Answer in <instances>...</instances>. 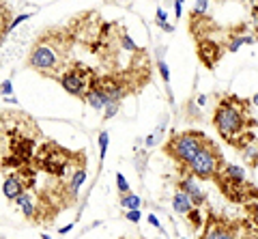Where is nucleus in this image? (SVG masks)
Listing matches in <instances>:
<instances>
[{
  "label": "nucleus",
  "instance_id": "1",
  "mask_svg": "<svg viewBox=\"0 0 258 239\" xmlns=\"http://www.w3.org/2000/svg\"><path fill=\"white\" fill-rule=\"evenodd\" d=\"M76 45L78 43L67 24L52 26L43 30L41 35H37V39L32 41L26 56V67L47 80L58 82V78L76 63Z\"/></svg>",
  "mask_w": 258,
  "mask_h": 239
},
{
  "label": "nucleus",
  "instance_id": "2",
  "mask_svg": "<svg viewBox=\"0 0 258 239\" xmlns=\"http://www.w3.org/2000/svg\"><path fill=\"white\" fill-rule=\"evenodd\" d=\"M43 138L41 127L24 110H0V157L15 155L24 164H32L37 142Z\"/></svg>",
  "mask_w": 258,
  "mask_h": 239
},
{
  "label": "nucleus",
  "instance_id": "3",
  "mask_svg": "<svg viewBox=\"0 0 258 239\" xmlns=\"http://www.w3.org/2000/svg\"><path fill=\"white\" fill-rule=\"evenodd\" d=\"M213 125L217 134L235 149H243L254 140L252 134V114H249V101L235 97V95H224L217 101L213 112Z\"/></svg>",
  "mask_w": 258,
  "mask_h": 239
},
{
  "label": "nucleus",
  "instance_id": "4",
  "mask_svg": "<svg viewBox=\"0 0 258 239\" xmlns=\"http://www.w3.org/2000/svg\"><path fill=\"white\" fill-rule=\"evenodd\" d=\"M86 162H88V157L84 149L71 151V149L60 147L54 140H43L35 153L32 166L39 172H45L47 177L69 179L76 170L86 168Z\"/></svg>",
  "mask_w": 258,
  "mask_h": 239
},
{
  "label": "nucleus",
  "instance_id": "5",
  "mask_svg": "<svg viewBox=\"0 0 258 239\" xmlns=\"http://www.w3.org/2000/svg\"><path fill=\"white\" fill-rule=\"evenodd\" d=\"M209 142V136L203 132L189 130V132H174L164 145V153L168 157H172L179 168H187L191 164V159L196 157L200 151L205 149Z\"/></svg>",
  "mask_w": 258,
  "mask_h": 239
},
{
  "label": "nucleus",
  "instance_id": "6",
  "mask_svg": "<svg viewBox=\"0 0 258 239\" xmlns=\"http://www.w3.org/2000/svg\"><path fill=\"white\" fill-rule=\"evenodd\" d=\"M213 181L217 183L220 192L232 203H243V201H247V196L254 192V186L247 183L245 170L237 164H224Z\"/></svg>",
  "mask_w": 258,
  "mask_h": 239
},
{
  "label": "nucleus",
  "instance_id": "7",
  "mask_svg": "<svg viewBox=\"0 0 258 239\" xmlns=\"http://www.w3.org/2000/svg\"><path fill=\"white\" fill-rule=\"evenodd\" d=\"M99 78H101V74H99V71H97L95 67H88V65H84V63L76 61L74 65H71V67L58 78V84H60L69 95H74V97H78V99L84 101L86 95L91 93V89H93L97 82H99Z\"/></svg>",
  "mask_w": 258,
  "mask_h": 239
},
{
  "label": "nucleus",
  "instance_id": "8",
  "mask_svg": "<svg viewBox=\"0 0 258 239\" xmlns=\"http://www.w3.org/2000/svg\"><path fill=\"white\" fill-rule=\"evenodd\" d=\"M200 239H256L254 230L249 224L241 220H226L215 213H209L205 220Z\"/></svg>",
  "mask_w": 258,
  "mask_h": 239
},
{
  "label": "nucleus",
  "instance_id": "9",
  "mask_svg": "<svg viewBox=\"0 0 258 239\" xmlns=\"http://www.w3.org/2000/svg\"><path fill=\"white\" fill-rule=\"evenodd\" d=\"M224 164L226 162H224V155H222L220 147H217L215 142L209 138L205 149L191 159V164L187 166V168H179V170H187L198 181H209V179H215L217 177V172L222 170Z\"/></svg>",
  "mask_w": 258,
  "mask_h": 239
},
{
  "label": "nucleus",
  "instance_id": "10",
  "mask_svg": "<svg viewBox=\"0 0 258 239\" xmlns=\"http://www.w3.org/2000/svg\"><path fill=\"white\" fill-rule=\"evenodd\" d=\"M103 22L99 13L95 11H88V13H82V15H76L74 20L67 22V28L71 30V35H74L76 43L86 47L88 52L93 50V45L97 43V39L101 35V28H103Z\"/></svg>",
  "mask_w": 258,
  "mask_h": 239
},
{
  "label": "nucleus",
  "instance_id": "11",
  "mask_svg": "<svg viewBox=\"0 0 258 239\" xmlns=\"http://www.w3.org/2000/svg\"><path fill=\"white\" fill-rule=\"evenodd\" d=\"M37 174H39V170L32 164L22 166V168L13 170V172H7L5 181H3V194H5V198L9 203H18V198L22 194H26L28 190L37 188Z\"/></svg>",
  "mask_w": 258,
  "mask_h": 239
},
{
  "label": "nucleus",
  "instance_id": "12",
  "mask_svg": "<svg viewBox=\"0 0 258 239\" xmlns=\"http://www.w3.org/2000/svg\"><path fill=\"white\" fill-rule=\"evenodd\" d=\"M179 172H181V179H179V186H176V188H179L181 192L187 194L196 207L205 205V203H207V194H205V190L200 188L198 179L194 177V174H189L187 170H179Z\"/></svg>",
  "mask_w": 258,
  "mask_h": 239
},
{
  "label": "nucleus",
  "instance_id": "13",
  "mask_svg": "<svg viewBox=\"0 0 258 239\" xmlns=\"http://www.w3.org/2000/svg\"><path fill=\"white\" fill-rule=\"evenodd\" d=\"M172 209H174V213H179V216L187 218L194 209H198V207L194 205V201H191V198H189L187 194H185V192H181V190H176L174 196H172Z\"/></svg>",
  "mask_w": 258,
  "mask_h": 239
},
{
  "label": "nucleus",
  "instance_id": "14",
  "mask_svg": "<svg viewBox=\"0 0 258 239\" xmlns=\"http://www.w3.org/2000/svg\"><path fill=\"white\" fill-rule=\"evenodd\" d=\"M86 168H80V170H76L71 177L67 179V190H69V194L76 198L78 201V194H80V188L84 186V181H86Z\"/></svg>",
  "mask_w": 258,
  "mask_h": 239
},
{
  "label": "nucleus",
  "instance_id": "15",
  "mask_svg": "<svg viewBox=\"0 0 258 239\" xmlns=\"http://www.w3.org/2000/svg\"><path fill=\"white\" fill-rule=\"evenodd\" d=\"M241 155H243L245 164H249L252 168H256V166H258V142L252 140L249 145H245L243 149H241Z\"/></svg>",
  "mask_w": 258,
  "mask_h": 239
},
{
  "label": "nucleus",
  "instance_id": "16",
  "mask_svg": "<svg viewBox=\"0 0 258 239\" xmlns=\"http://www.w3.org/2000/svg\"><path fill=\"white\" fill-rule=\"evenodd\" d=\"M256 37L254 35H241V33H232V39L228 43V52H237L241 45H247V43H254Z\"/></svg>",
  "mask_w": 258,
  "mask_h": 239
},
{
  "label": "nucleus",
  "instance_id": "17",
  "mask_svg": "<svg viewBox=\"0 0 258 239\" xmlns=\"http://www.w3.org/2000/svg\"><path fill=\"white\" fill-rule=\"evenodd\" d=\"M120 205L125 207L127 211H140V205H142V198L138 194H125V196H120Z\"/></svg>",
  "mask_w": 258,
  "mask_h": 239
},
{
  "label": "nucleus",
  "instance_id": "18",
  "mask_svg": "<svg viewBox=\"0 0 258 239\" xmlns=\"http://www.w3.org/2000/svg\"><path fill=\"white\" fill-rule=\"evenodd\" d=\"M155 22H157L159 28L166 30V33H174V26L168 24V15H166V11L161 9V7H157V11H155Z\"/></svg>",
  "mask_w": 258,
  "mask_h": 239
},
{
  "label": "nucleus",
  "instance_id": "19",
  "mask_svg": "<svg viewBox=\"0 0 258 239\" xmlns=\"http://www.w3.org/2000/svg\"><path fill=\"white\" fill-rule=\"evenodd\" d=\"M187 222H189V228H191V230H198V228H203V226H205V220H203V216H200V207L189 213V216H187Z\"/></svg>",
  "mask_w": 258,
  "mask_h": 239
},
{
  "label": "nucleus",
  "instance_id": "20",
  "mask_svg": "<svg viewBox=\"0 0 258 239\" xmlns=\"http://www.w3.org/2000/svg\"><path fill=\"white\" fill-rule=\"evenodd\" d=\"M116 188H118L120 196H125V194H132V190H129V183H127V179L123 177V172H116Z\"/></svg>",
  "mask_w": 258,
  "mask_h": 239
},
{
  "label": "nucleus",
  "instance_id": "21",
  "mask_svg": "<svg viewBox=\"0 0 258 239\" xmlns=\"http://www.w3.org/2000/svg\"><path fill=\"white\" fill-rule=\"evenodd\" d=\"M110 134L108 132H101L99 134V162H103V157H106V151H108V138Z\"/></svg>",
  "mask_w": 258,
  "mask_h": 239
},
{
  "label": "nucleus",
  "instance_id": "22",
  "mask_svg": "<svg viewBox=\"0 0 258 239\" xmlns=\"http://www.w3.org/2000/svg\"><path fill=\"white\" fill-rule=\"evenodd\" d=\"M157 67H159V74H161V78H164V82L168 84V82H170V69H168V65H166V61H161V58H159V63H157Z\"/></svg>",
  "mask_w": 258,
  "mask_h": 239
},
{
  "label": "nucleus",
  "instance_id": "23",
  "mask_svg": "<svg viewBox=\"0 0 258 239\" xmlns=\"http://www.w3.org/2000/svg\"><path fill=\"white\" fill-rule=\"evenodd\" d=\"M0 93H3L5 97H13V84H11V80H5V82L0 84Z\"/></svg>",
  "mask_w": 258,
  "mask_h": 239
},
{
  "label": "nucleus",
  "instance_id": "24",
  "mask_svg": "<svg viewBox=\"0 0 258 239\" xmlns=\"http://www.w3.org/2000/svg\"><path fill=\"white\" fill-rule=\"evenodd\" d=\"M118 108H120V103H110V106L103 110V118H106V121H108V118H112L118 112Z\"/></svg>",
  "mask_w": 258,
  "mask_h": 239
},
{
  "label": "nucleus",
  "instance_id": "25",
  "mask_svg": "<svg viewBox=\"0 0 258 239\" xmlns=\"http://www.w3.org/2000/svg\"><path fill=\"white\" fill-rule=\"evenodd\" d=\"M209 7H211L209 3H196V5H194V11H191V15H194V18H196V15H200V13L209 11Z\"/></svg>",
  "mask_w": 258,
  "mask_h": 239
},
{
  "label": "nucleus",
  "instance_id": "26",
  "mask_svg": "<svg viewBox=\"0 0 258 239\" xmlns=\"http://www.w3.org/2000/svg\"><path fill=\"white\" fill-rule=\"evenodd\" d=\"M30 18H32L30 13H22V15H18V18H15V20L11 22V28H9V33H11V30H13L15 26H20V24H22L24 20H30Z\"/></svg>",
  "mask_w": 258,
  "mask_h": 239
},
{
  "label": "nucleus",
  "instance_id": "27",
  "mask_svg": "<svg viewBox=\"0 0 258 239\" xmlns=\"http://www.w3.org/2000/svg\"><path fill=\"white\" fill-rule=\"evenodd\" d=\"M140 218H142L140 211H127V220L129 222H140Z\"/></svg>",
  "mask_w": 258,
  "mask_h": 239
},
{
  "label": "nucleus",
  "instance_id": "28",
  "mask_svg": "<svg viewBox=\"0 0 258 239\" xmlns=\"http://www.w3.org/2000/svg\"><path fill=\"white\" fill-rule=\"evenodd\" d=\"M149 222H151V226H155V228H159V230H164V226H161V222L153 216V213H149Z\"/></svg>",
  "mask_w": 258,
  "mask_h": 239
},
{
  "label": "nucleus",
  "instance_id": "29",
  "mask_svg": "<svg viewBox=\"0 0 258 239\" xmlns=\"http://www.w3.org/2000/svg\"><path fill=\"white\" fill-rule=\"evenodd\" d=\"M172 7H174V13H176V18L181 20V13H183V5H181V3H174Z\"/></svg>",
  "mask_w": 258,
  "mask_h": 239
},
{
  "label": "nucleus",
  "instance_id": "30",
  "mask_svg": "<svg viewBox=\"0 0 258 239\" xmlns=\"http://www.w3.org/2000/svg\"><path fill=\"white\" fill-rule=\"evenodd\" d=\"M69 230H71V224H67V226H62V228H58V233H60V235H64V233H69Z\"/></svg>",
  "mask_w": 258,
  "mask_h": 239
},
{
  "label": "nucleus",
  "instance_id": "31",
  "mask_svg": "<svg viewBox=\"0 0 258 239\" xmlns=\"http://www.w3.org/2000/svg\"><path fill=\"white\" fill-rule=\"evenodd\" d=\"M252 106H258V93H256L254 97H252Z\"/></svg>",
  "mask_w": 258,
  "mask_h": 239
},
{
  "label": "nucleus",
  "instance_id": "32",
  "mask_svg": "<svg viewBox=\"0 0 258 239\" xmlns=\"http://www.w3.org/2000/svg\"><path fill=\"white\" fill-rule=\"evenodd\" d=\"M254 13H256V18H258V3H254Z\"/></svg>",
  "mask_w": 258,
  "mask_h": 239
},
{
  "label": "nucleus",
  "instance_id": "33",
  "mask_svg": "<svg viewBox=\"0 0 258 239\" xmlns=\"http://www.w3.org/2000/svg\"><path fill=\"white\" fill-rule=\"evenodd\" d=\"M43 239H52V237L50 235H43Z\"/></svg>",
  "mask_w": 258,
  "mask_h": 239
},
{
  "label": "nucleus",
  "instance_id": "34",
  "mask_svg": "<svg viewBox=\"0 0 258 239\" xmlns=\"http://www.w3.org/2000/svg\"><path fill=\"white\" fill-rule=\"evenodd\" d=\"M0 239H3V237H0Z\"/></svg>",
  "mask_w": 258,
  "mask_h": 239
}]
</instances>
